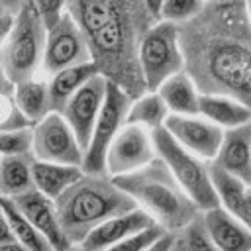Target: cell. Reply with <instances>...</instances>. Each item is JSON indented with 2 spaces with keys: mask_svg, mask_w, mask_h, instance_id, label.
I'll use <instances>...</instances> for the list:
<instances>
[{
  "mask_svg": "<svg viewBox=\"0 0 251 251\" xmlns=\"http://www.w3.org/2000/svg\"><path fill=\"white\" fill-rule=\"evenodd\" d=\"M94 75H98L96 67L92 63L67 67L63 71H57L51 75L47 82V96H49V110L61 112V108L67 104V100Z\"/></svg>",
  "mask_w": 251,
  "mask_h": 251,
  "instance_id": "cell-22",
  "label": "cell"
},
{
  "mask_svg": "<svg viewBox=\"0 0 251 251\" xmlns=\"http://www.w3.org/2000/svg\"><path fill=\"white\" fill-rule=\"evenodd\" d=\"M165 233H167V231H165L161 226L151 224L149 227H145V229H141V231H137V233H131V235L124 237L122 241L114 243V245L108 247L106 251H143V249H147L151 243H155L159 237H163Z\"/></svg>",
  "mask_w": 251,
  "mask_h": 251,
  "instance_id": "cell-29",
  "label": "cell"
},
{
  "mask_svg": "<svg viewBox=\"0 0 251 251\" xmlns=\"http://www.w3.org/2000/svg\"><path fill=\"white\" fill-rule=\"evenodd\" d=\"M14 102L22 116L33 126L43 116H47L49 110V96H47V82L39 80L35 76L20 80L14 84Z\"/></svg>",
  "mask_w": 251,
  "mask_h": 251,
  "instance_id": "cell-24",
  "label": "cell"
},
{
  "mask_svg": "<svg viewBox=\"0 0 251 251\" xmlns=\"http://www.w3.org/2000/svg\"><path fill=\"white\" fill-rule=\"evenodd\" d=\"M139 71L145 92H155L163 80L182 71V55L176 39V25L155 22L139 41Z\"/></svg>",
  "mask_w": 251,
  "mask_h": 251,
  "instance_id": "cell-6",
  "label": "cell"
},
{
  "mask_svg": "<svg viewBox=\"0 0 251 251\" xmlns=\"http://www.w3.org/2000/svg\"><path fill=\"white\" fill-rule=\"evenodd\" d=\"M163 104L167 106L169 114L175 116H198V96L200 92L192 84V80L186 76L184 71L169 76L159 84L155 90Z\"/></svg>",
  "mask_w": 251,
  "mask_h": 251,
  "instance_id": "cell-21",
  "label": "cell"
},
{
  "mask_svg": "<svg viewBox=\"0 0 251 251\" xmlns=\"http://www.w3.org/2000/svg\"><path fill=\"white\" fill-rule=\"evenodd\" d=\"M106 84H108V80L102 75H94L67 100V104L59 112L63 116V120L67 122V126L73 129L82 153L88 145L94 122L102 108Z\"/></svg>",
  "mask_w": 251,
  "mask_h": 251,
  "instance_id": "cell-11",
  "label": "cell"
},
{
  "mask_svg": "<svg viewBox=\"0 0 251 251\" xmlns=\"http://www.w3.org/2000/svg\"><path fill=\"white\" fill-rule=\"evenodd\" d=\"M129 98L127 94L118 88L116 84L108 82L106 84V94L102 108L98 112V118L94 122L88 145L82 153V173L84 175H100L104 173V161H106V151L114 139V135L122 129L126 124L127 108H129Z\"/></svg>",
  "mask_w": 251,
  "mask_h": 251,
  "instance_id": "cell-7",
  "label": "cell"
},
{
  "mask_svg": "<svg viewBox=\"0 0 251 251\" xmlns=\"http://www.w3.org/2000/svg\"><path fill=\"white\" fill-rule=\"evenodd\" d=\"M31 2H33L35 10H37L45 29H49V27H53L57 24V20L63 16L65 4H67V0H31Z\"/></svg>",
  "mask_w": 251,
  "mask_h": 251,
  "instance_id": "cell-31",
  "label": "cell"
},
{
  "mask_svg": "<svg viewBox=\"0 0 251 251\" xmlns=\"http://www.w3.org/2000/svg\"><path fill=\"white\" fill-rule=\"evenodd\" d=\"M151 224H155V222L141 208H133L129 212H124L120 216L108 218L102 224H98L92 231H88V235L76 247L80 251H106L114 243L122 241L124 237H127L131 233H137V231L149 227Z\"/></svg>",
  "mask_w": 251,
  "mask_h": 251,
  "instance_id": "cell-15",
  "label": "cell"
},
{
  "mask_svg": "<svg viewBox=\"0 0 251 251\" xmlns=\"http://www.w3.org/2000/svg\"><path fill=\"white\" fill-rule=\"evenodd\" d=\"M163 127L186 151L202 161H212L220 149L224 129L204 120L202 116H175L169 114Z\"/></svg>",
  "mask_w": 251,
  "mask_h": 251,
  "instance_id": "cell-12",
  "label": "cell"
},
{
  "mask_svg": "<svg viewBox=\"0 0 251 251\" xmlns=\"http://www.w3.org/2000/svg\"><path fill=\"white\" fill-rule=\"evenodd\" d=\"M173 237H175V233H165L163 237H159L155 243H151L143 251H169L171 249V243H173Z\"/></svg>",
  "mask_w": 251,
  "mask_h": 251,
  "instance_id": "cell-33",
  "label": "cell"
},
{
  "mask_svg": "<svg viewBox=\"0 0 251 251\" xmlns=\"http://www.w3.org/2000/svg\"><path fill=\"white\" fill-rule=\"evenodd\" d=\"M0 208L6 216V222L10 226L14 241H18L20 245H24L29 251H53V247L47 243V239L18 212V208L14 206V202L10 198L0 196Z\"/></svg>",
  "mask_w": 251,
  "mask_h": 251,
  "instance_id": "cell-26",
  "label": "cell"
},
{
  "mask_svg": "<svg viewBox=\"0 0 251 251\" xmlns=\"http://www.w3.org/2000/svg\"><path fill=\"white\" fill-rule=\"evenodd\" d=\"M12 16H8V14H4L2 10H0V45H2V41H4V37H6V33H8V29H10V25H12Z\"/></svg>",
  "mask_w": 251,
  "mask_h": 251,
  "instance_id": "cell-35",
  "label": "cell"
},
{
  "mask_svg": "<svg viewBox=\"0 0 251 251\" xmlns=\"http://www.w3.org/2000/svg\"><path fill=\"white\" fill-rule=\"evenodd\" d=\"M82 175H84L82 169L80 167H73V165L45 163V161H35V159L31 163L33 188L39 190L43 196H47L51 200L59 198Z\"/></svg>",
  "mask_w": 251,
  "mask_h": 251,
  "instance_id": "cell-20",
  "label": "cell"
},
{
  "mask_svg": "<svg viewBox=\"0 0 251 251\" xmlns=\"http://www.w3.org/2000/svg\"><path fill=\"white\" fill-rule=\"evenodd\" d=\"M208 163L251 184V122L224 129L220 149Z\"/></svg>",
  "mask_w": 251,
  "mask_h": 251,
  "instance_id": "cell-16",
  "label": "cell"
},
{
  "mask_svg": "<svg viewBox=\"0 0 251 251\" xmlns=\"http://www.w3.org/2000/svg\"><path fill=\"white\" fill-rule=\"evenodd\" d=\"M12 86H14V84L8 80V76H6V75L2 73V69H0V92H2V90H8V88H12Z\"/></svg>",
  "mask_w": 251,
  "mask_h": 251,
  "instance_id": "cell-39",
  "label": "cell"
},
{
  "mask_svg": "<svg viewBox=\"0 0 251 251\" xmlns=\"http://www.w3.org/2000/svg\"><path fill=\"white\" fill-rule=\"evenodd\" d=\"M18 212L47 239V243L53 247V251H61L69 247V241L65 239L57 212H55V202L47 196H43L39 190L31 188L16 198H10Z\"/></svg>",
  "mask_w": 251,
  "mask_h": 251,
  "instance_id": "cell-13",
  "label": "cell"
},
{
  "mask_svg": "<svg viewBox=\"0 0 251 251\" xmlns=\"http://www.w3.org/2000/svg\"><path fill=\"white\" fill-rule=\"evenodd\" d=\"M204 233L218 251H251V229L224 208L214 206L200 212Z\"/></svg>",
  "mask_w": 251,
  "mask_h": 251,
  "instance_id": "cell-14",
  "label": "cell"
},
{
  "mask_svg": "<svg viewBox=\"0 0 251 251\" xmlns=\"http://www.w3.org/2000/svg\"><path fill=\"white\" fill-rule=\"evenodd\" d=\"M198 116L212 122L222 129H231L251 122V106H245L229 96L200 94L198 96Z\"/></svg>",
  "mask_w": 251,
  "mask_h": 251,
  "instance_id": "cell-19",
  "label": "cell"
},
{
  "mask_svg": "<svg viewBox=\"0 0 251 251\" xmlns=\"http://www.w3.org/2000/svg\"><path fill=\"white\" fill-rule=\"evenodd\" d=\"M206 0H163L161 10H159V20L171 22V24H180L190 18H194L202 8Z\"/></svg>",
  "mask_w": 251,
  "mask_h": 251,
  "instance_id": "cell-27",
  "label": "cell"
},
{
  "mask_svg": "<svg viewBox=\"0 0 251 251\" xmlns=\"http://www.w3.org/2000/svg\"><path fill=\"white\" fill-rule=\"evenodd\" d=\"M47 29L33 6L27 0L14 16L12 25L0 45V69L12 84L35 76L41 67Z\"/></svg>",
  "mask_w": 251,
  "mask_h": 251,
  "instance_id": "cell-4",
  "label": "cell"
},
{
  "mask_svg": "<svg viewBox=\"0 0 251 251\" xmlns=\"http://www.w3.org/2000/svg\"><path fill=\"white\" fill-rule=\"evenodd\" d=\"M27 0H0V10L4 12V14H8V16H16L20 10H22V6L25 4Z\"/></svg>",
  "mask_w": 251,
  "mask_h": 251,
  "instance_id": "cell-32",
  "label": "cell"
},
{
  "mask_svg": "<svg viewBox=\"0 0 251 251\" xmlns=\"http://www.w3.org/2000/svg\"><path fill=\"white\" fill-rule=\"evenodd\" d=\"M84 63H90L86 39L78 29V25L73 22V18L67 12H63L57 24L47 29L41 67L45 73L53 75L67 67L84 65Z\"/></svg>",
  "mask_w": 251,
  "mask_h": 251,
  "instance_id": "cell-9",
  "label": "cell"
},
{
  "mask_svg": "<svg viewBox=\"0 0 251 251\" xmlns=\"http://www.w3.org/2000/svg\"><path fill=\"white\" fill-rule=\"evenodd\" d=\"M167 116H169V110L163 104L161 96L157 92H145L139 98L129 102L126 124L139 126V127H145L147 131H153L157 127H163Z\"/></svg>",
  "mask_w": 251,
  "mask_h": 251,
  "instance_id": "cell-25",
  "label": "cell"
},
{
  "mask_svg": "<svg viewBox=\"0 0 251 251\" xmlns=\"http://www.w3.org/2000/svg\"><path fill=\"white\" fill-rule=\"evenodd\" d=\"M210 182L218 200V206L224 208L227 214L237 218L243 224H251V184L243 182L241 178L222 171L220 167L208 163Z\"/></svg>",
  "mask_w": 251,
  "mask_h": 251,
  "instance_id": "cell-17",
  "label": "cell"
},
{
  "mask_svg": "<svg viewBox=\"0 0 251 251\" xmlns=\"http://www.w3.org/2000/svg\"><path fill=\"white\" fill-rule=\"evenodd\" d=\"M143 4H145V8H147V12L159 22V10H161L163 0H143Z\"/></svg>",
  "mask_w": 251,
  "mask_h": 251,
  "instance_id": "cell-36",
  "label": "cell"
},
{
  "mask_svg": "<svg viewBox=\"0 0 251 251\" xmlns=\"http://www.w3.org/2000/svg\"><path fill=\"white\" fill-rule=\"evenodd\" d=\"M157 157L153 141H151V131L139 126H129L124 124L122 129L114 135L108 151H106V161H104V173L108 176H120L127 175L149 161Z\"/></svg>",
  "mask_w": 251,
  "mask_h": 251,
  "instance_id": "cell-10",
  "label": "cell"
},
{
  "mask_svg": "<svg viewBox=\"0 0 251 251\" xmlns=\"http://www.w3.org/2000/svg\"><path fill=\"white\" fill-rule=\"evenodd\" d=\"M61 251H80V249H78L76 245H69L67 249H61Z\"/></svg>",
  "mask_w": 251,
  "mask_h": 251,
  "instance_id": "cell-40",
  "label": "cell"
},
{
  "mask_svg": "<svg viewBox=\"0 0 251 251\" xmlns=\"http://www.w3.org/2000/svg\"><path fill=\"white\" fill-rule=\"evenodd\" d=\"M31 157L59 165H82V149L59 112H49L31 126Z\"/></svg>",
  "mask_w": 251,
  "mask_h": 251,
  "instance_id": "cell-8",
  "label": "cell"
},
{
  "mask_svg": "<svg viewBox=\"0 0 251 251\" xmlns=\"http://www.w3.org/2000/svg\"><path fill=\"white\" fill-rule=\"evenodd\" d=\"M8 241H14L12 237V231H10V226L6 222V216L0 208V243H8Z\"/></svg>",
  "mask_w": 251,
  "mask_h": 251,
  "instance_id": "cell-34",
  "label": "cell"
},
{
  "mask_svg": "<svg viewBox=\"0 0 251 251\" xmlns=\"http://www.w3.org/2000/svg\"><path fill=\"white\" fill-rule=\"evenodd\" d=\"M31 155V126L0 131V157Z\"/></svg>",
  "mask_w": 251,
  "mask_h": 251,
  "instance_id": "cell-28",
  "label": "cell"
},
{
  "mask_svg": "<svg viewBox=\"0 0 251 251\" xmlns=\"http://www.w3.org/2000/svg\"><path fill=\"white\" fill-rule=\"evenodd\" d=\"M0 251H29V249L20 245L18 241H8V243H0Z\"/></svg>",
  "mask_w": 251,
  "mask_h": 251,
  "instance_id": "cell-37",
  "label": "cell"
},
{
  "mask_svg": "<svg viewBox=\"0 0 251 251\" xmlns=\"http://www.w3.org/2000/svg\"><path fill=\"white\" fill-rule=\"evenodd\" d=\"M175 25L182 71L196 90L251 106L249 0L206 2L194 18Z\"/></svg>",
  "mask_w": 251,
  "mask_h": 251,
  "instance_id": "cell-1",
  "label": "cell"
},
{
  "mask_svg": "<svg viewBox=\"0 0 251 251\" xmlns=\"http://www.w3.org/2000/svg\"><path fill=\"white\" fill-rule=\"evenodd\" d=\"M206 2H224V0H206Z\"/></svg>",
  "mask_w": 251,
  "mask_h": 251,
  "instance_id": "cell-41",
  "label": "cell"
},
{
  "mask_svg": "<svg viewBox=\"0 0 251 251\" xmlns=\"http://www.w3.org/2000/svg\"><path fill=\"white\" fill-rule=\"evenodd\" d=\"M112 180L167 233H180L200 216L196 204L178 186L159 157Z\"/></svg>",
  "mask_w": 251,
  "mask_h": 251,
  "instance_id": "cell-2",
  "label": "cell"
},
{
  "mask_svg": "<svg viewBox=\"0 0 251 251\" xmlns=\"http://www.w3.org/2000/svg\"><path fill=\"white\" fill-rule=\"evenodd\" d=\"M178 235H180V239H182L186 251H218V249L212 245V241L208 239V235L204 233L200 216H198L192 224H188Z\"/></svg>",
  "mask_w": 251,
  "mask_h": 251,
  "instance_id": "cell-30",
  "label": "cell"
},
{
  "mask_svg": "<svg viewBox=\"0 0 251 251\" xmlns=\"http://www.w3.org/2000/svg\"><path fill=\"white\" fill-rule=\"evenodd\" d=\"M151 141L157 157L167 165L178 186L186 192V196L196 204L200 212L218 206L210 175L208 163L180 147L165 127H157L151 131Z\"/></svg>",
  "mask_w": 251,
  "mask_h": 251,
  "instance_id": "cell-5",
  "label": "cell"
},
{
  "mask_svg": "<svg viewBox=\"0 0 251 251\" xmlns=\"http://www.w3.org/2000/svg\"><path fill=\"white\" fill-rule=\"evenodd\" d=\"M31 163V155L0 157V196L16 198L33 188Z\"/></svg>",
  "mask_w": 251,
  "mask_h": 251,
  "instance_id": "cell-23",
  "label": "cell"
},
{
  "mask_svg": "<svg viewBox=\"0 0 251 251\" xmlns=\"http://www.w3.org/2000/svg\"><path fill=\"white\" fill-rule=\"evenodd\" d=\"M169 251H186V247H184V243H182V239H180V235L178 233H175V237H173V243H171V249Z\"/></svg>",
  "mask_w": 251,
  "mask_h": 251,
  "instance_id": "cell-38",
  "label": "cell"
},
{
  "mask_svg": "<svg viewBox=\"0 0 251 251\" xmlns=\"http://www.w3.org/2000/svg\"><path fill=\"white\" fill-rule=\"evenodd\" d=\"M137 4H143V0H67L65 12L86 37Z\"/></svg>",
  "mask_w": 251,
  "mask_h": 251,
  "instance_id": "cell-18",
  "label": "cell"
},
{
  "mask_svg": "<svg viewBox=\"0 0 251 251\" xmlns=\"http://www.w3.org/2000/svg\"><path fill=\"white\" fill-rule=\"evenodd\" d=\"M53 202L61 231L69 245H78L88 231L104 220L137 208L106 173L82 175Z\"/></svg>",
  "mask_w": 251,
  "mask_h": 251,
  "instance_id": "cell-3",
  "label": "cell"
}]
</instances>
